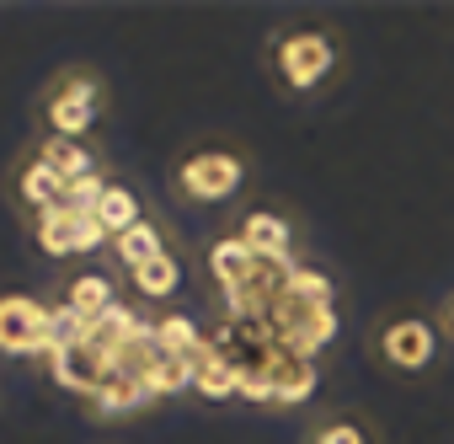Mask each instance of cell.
I'll return each mask as SVG.
<instances>
[{
	"label": "cell",
	"mask_w": 454,
	"mask_h": 444,
	"mask_svg": "<svg viewBox=\"0 0 454 444\" xmlns=\"http://www.w3.org/2000/svg\"><path fill=\"white\" fill-rule=\"evenodd\" d=\"M107 113V81L91 65H65L54 70L38 97H33V129L38 139H86L97 134Z\"/></svg>",
	"instance_id": "1"
},
{
	"label": "cell",
	"mask_w": 454,
	"mask_h": 444,
	"mask_svg": "<svg viewBox=\"0 0 454 444\" xmlns=\"http://www.w3.org/2000/svg\"><path fill=\"white\" fill-rule=\"evenodd\" d=\"M247 177H252V161H247V150H231V145H198V150L176 155V166H171V187L192 209L231 203L236 193H247Z\"/></svg>",
	"instance_id": "2"
},
{
	"label": "cell",
	"mask_w": 454,
	"mask_h": 444,
	"mask_svg": "<svg viewBox=\"0 0 454 444\" xmlns=\"http://www.w3.org/2000/svg\"><path fill=\"white\" fill-rule=\"evenodd\" d=\"M268 70L289 97H310L316 86L332 81L337 70V44L321 28H289L268 44Z\"/></svg>",
	"instance_id": "3"
},
{
	"label": "cell",
	"mask_w": 454,
	"mask_h": 444,
	"mask_svg": "<svg viewBox=\"0 0 454 444\" xmlns=\"http://www.w3.org/2000/svg\"><path fill=\"white\" fill-rule=\"evenodd\" d=\"M65 193H70V182H65L33 145H27V150L12 161V171H6V198H12V209H17L22 219H38V214L59 209Z\"/></svg>",
	"instance_id": "4"
},
{
	"label": "cell",
	"mask_w": 454,
	"mask_h": 444,
	"mask_svg": "<svg viewBox=\"0 0 454 444\" xmlns=\"http://www.w3.org/2000/svg\"><path fill=\"white\" fill-rule=\"evenodd\" d=\"M33 348H54V311L22 289H6L0 295V353L17 359Z\"/></svg>",
	"instance_id": "5"
},
{
	"label": "cell",
	"mask_w": 454,
	"mask_h": 444,
	"mask_svg": "<svg viewBox=\"0 0 454 444\" xmlns=\"http://www.w3.org/2000/svg\"><path fill=\"white\" fill-rule=\"evenodd\" d=\"M241 247L252 252V258H262V263H284L289 258V242H294V231H289V219L284 214H268V209H252L247 219H241Z\"/></svg>",
	"instance_id": "6"
},
{
	"label": "cell",
	"mask_w": 454,
	"mask_h": 444,
	"mask_svg": "<svg viewBox=\"0 0 454 444\" xmlns=\"http://www.w3.org/2000/svg\"><path fill=\"white\" fill-rule=\"evenodd\" d=\"M380 353L395 364V369H422L433 359V332L427 321H390L385 337H380Z\"/></svg>",
	"instance_id": "7"
},
{
	"label": "cell",
	"mask_w": 454,
	"mask_h": 444,
	"mask_svg": "<svg viewBox=\"0 0 454 444\" xmlns=\"http://www.w3.org/2000/svg\"><path fill=\"white\" fill-rule=\"evenodd\" d=\"M107 252H113V263H118L123 274H139V268H150L155 258H166V231L155 226V219H139V226L123 231Z\"/></svg>",
	"instance_id": "8"
},
{
	"label": "cell",
	"mask_w": 454,
	"mask_h": 444,
	"mask_svg": "<svg viewBox=\"0 0 454 444\" xmlns=\"http://www.w3.org/2000/svg\"><path fill=\"white\" fill-rule=\"evenodd\" d=\"M65 305H70V316L75 321H102L118 300H113V279L107 274H75L70 284H65Z\"/></svg>",
	"instance_id": "9"
},
{
	"label": "cell",
	"mask_w": 454,
	"mask_h": 444,
	"mask_svg": "<svg viewBox=\"0 0 454 444\" xmlns=\"http://www.w3.org/2000/svg\"><path fill=\"white\" fill-rule=\"evenodd\" d=\"M91 214H97V226L118 242L123 231H134L139 219H145V203H139V193H134L129 182H107V193H102V203H97Z\"/></svg>",
	"instance_id": "10"
},
{
	"label": "cell",
	"mask_w": 454,
	"mask_h": 444,
	"mask_svg": "<svg viewBox=\"0 0 454 444\" xmlns=\"http://www.w3.org/2000/svg\"><path fill=\"white\" fill-rule=\"evenodd\" d=\"M33 242H38V252L43 258H54V263H65V258H75V209H49V214H38L33 219Z\"/></svg>",
	"instance_id": "11"
},
{
	"label": "cell",
	"mask_w": 454,
	"mask_h": 444,
	"mask_svg": "<svg viewBox=\"0 0 454 444\" xmlns=\"http://www.w3.org/2000/svg\"><path fill=\"white\" fill-rule=\"evenodd\" d=\"M33 150H38L65 182H81V177L97 171V150H91L86 139H33Z\"/></svg>",
	"instance_id": "12"
},
{
	"label": "cell",
	"mask_w": 454,
	"mask_h": 444,
	"mask_svg": "<svg viewBox=\"0 0 454 444\" xmlns=\"http://www.w3.org/2000/svg\"><path fill=\"white\" fill-rule=\"evenodd\" d=\"M182 279H187V274H182V263H176V252H166V258H155L150 268H139V274H129V284H134V295H139V300H155V305H160V300H176V295H182Z\"/></svg>",
	"instance_id": "13"
},
{
	"label": "cell",
	"mask_w": 454,
	"mask_h": 444,
	"mask_svg": "<svg viewBox=\"0 0 454 444\" xmlns=\"http://www.w3.org/2000/svg\"><path fill=\"white\" fill-rule=\"evenodd\" d=\"M310 444H369V433H364L358 423L337 417V423H321V428L310 433Z\"/></svg>",
	"instance_id": "14"
}]
</instances>
